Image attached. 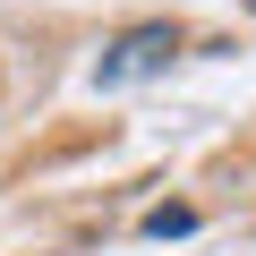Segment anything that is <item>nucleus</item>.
Instances as JSON below:
<instances>
[{
  "mask_svg": "<svg viewBox=\"0 0 256 256\" xmlns=\"http://www.w3.org/2000/svg\"><path fill=\"white\" fill-rule=\"evenodd\" d=\"M171 60H180V26H171V18H146V26H128V34L102 43L94 86H102V94H111V86H137V77H154V68H171Z\"/></svg>",
  "mask_w": 256,
  "mask_h": 256,
  "instance_id": "1",
  "label": "nucleus"
},
{
  "mask_svg": "<svg viewBox=\"0 0 256 256\" xmlns=\"http://www.w3.org/2000/svg\"><path fill=\"white\" fill-rule=\"evenodd\" d=\"M146 230H154V239H188V230H196V205H154Z\"/></svg>",
  "mask_w": 256,
  "mask_h": 256,
  "instance_id": "2",
  "label": "nucleus"
}]
</instances>
